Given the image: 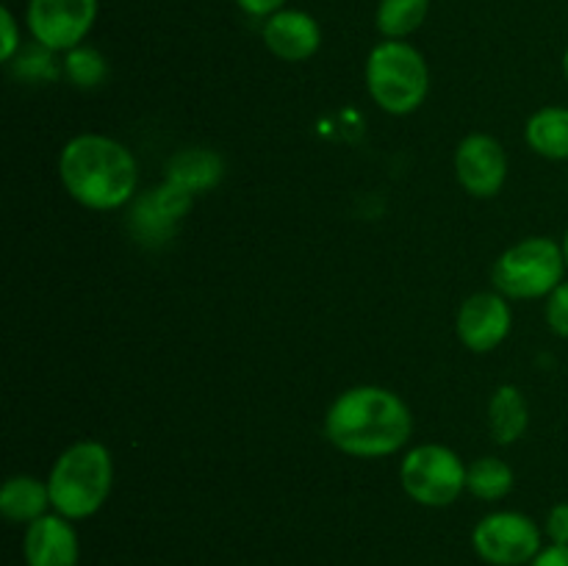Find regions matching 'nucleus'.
Wrapping results in <instances>:
<instances>
[{
  "instance_id": "nucleus-1",
  "label": "nucleus",
  "mask_w": 568,
  "mask_h": 566,
  "mask_svg": "<svg viewBox=\"0 0 568 566\" xmlns=\"http://www.w3.org/2000/svg\"><path fill=\"white\" fill-rule=\"evenodd\" d=\"M414 433V416L397 392L353 386L338 394L325 414V438L353 458H386L399 453Z\"/></svg>"
},
{
  "instance_id": "nucleus-2",
  "label": "nucleus",
  "mask_w": 568,
  "mask_h": 566,
  "mask_svg": "<svg viewBox=\"0 0 568 566\" xmlns=\"http://www.w3.org/2000/svg\"><path fill=\"white\" fill-rule=\"evenodd\" d=\"M59 178L75 203L92 211H114L133 200L139 166L131 150L103 133L72 137L59 153Z\"/></svg>"
},
{
  "instance_id": "nucleus-3",
  "label": "nucleus",
  "mask_w": 568,
  "mask_h": 566,
  "mask_svg": "<svg viewBox=\"0 0 568 566\" xmlns=\"http://www.w3.org/2000/svg\"><path fill=\"white\" fill-rule=\"evenodd\" d=\"M114 486V458L103 442L81 438L55 458L48 475L50 503L55 514L67 519H89L111 497Z\"/></svg>"
},
{
  "instance_id": "nucleus-4",
  "label": "nucleus",
  "mask_w": 568,
  "mask_h": 566,
  "mask_svg": "<svg viewBox=\"0 0 568 566\" xmlns=\"http://www.w3.org/2000/svg\"><path fill=\"white\" fill-rule=\"evenodd\" d=\"M366 92L386 114L408 117L419 111L430 92L425 55L405 39H383L366 59Z\"/></svg>"
},
{
  "instance_id": "nucleus-5",
  "label": "nucleus",
  "mask_w": 568,
  "mask_h": 566,
  "mask_svg": "<svg viewBox=\"0 0 568 566\" xmlns=\"http://www.w3.org/2000/svg\"><path fill=\"white\" fill-rule=\"evenodd\" d=\"M566 270L564 244L549 236H527L494 261L491 281L508 300H538L566 281Z\"/></svg>"
},
{
  "instance_id": "nucleus-6",
  "label": "nucleus",
  "mask_w": 568,
  "mask_h": 566,
  "mask_svg": "<svg viewBox=\"0 0 568 566\" xmlns=\"http://www.w3.org/2000/svg\"><path fill=\"white\" fill-rule=\"evenodd\" d=\"M466 469L455 449L444 444H419L399 461V483L414 503L447 508L466 492Z\"/></svg>"
},
{
  "instance_id": "nucleus-7",
  "label": "nucleus",
  "mask_w": 568,
  "mask_h": 566,
  "mask_svg": "<svg viewBox=\"0 0 568 566\" xmlns=\"http://www.w3.org/2000/svg\"><path fill=\"white\" fill-rule=\"evenodd\" d=\"M475 553L491 566H525L541 553V527L519 511H494L471 533Z\"/></svg>"
},
{
  "instance_id": "nucleus-8",
  "label": "nucleus",
  "mask_w": 568,
  "mask_h": 566,
  "mask_svg": "<svg viewBox=\"0 0 568 566\" xmlns=\"http://www.w3.org/2000/svg\"><path fill=\"white\" fill-rule=\"evenodd\" d=\"M100 0H28L26 26L48 53H70L83 44L98 20Z\"/></svg>"
},
{
  "instance_id": "nucleus-9",
  "label": "nucleus",
  "mask_w": 568,
  "mask_h": 566,
  "mask_svg": "<svg viewBox=\"0 0 568 566\" xmlns=\"http://www.w3.org/2000/svg\"><path fill=\"white\" fill-rule=\"evenodd\" d=\"M510 325H514V311L505 294L477 292L460 303L458 316H455V333L460 344L471 353H491L508 338Z\"/></svg>"
},
{
  "instance_id": "nucleus-10",
  "label": "nucleus",
  "mask_w": 568,
  "mask_h": 566,
  "mask_svg": "<svg viewBox=\"0 0 568 566\" xmlns=\"http://www.w3.org/2000/svg\"><path fill=\"white\" fill-rule=\"evenodd\" d=\"M455 175L471 198H497L508 181V153L488 133H469L455 150Z\"/></svg>"
},
{
  "instance_id": "nucleus-11",
  "label": "nucleus",
  "mask_w": 568,
  "mask_h": 566,
  "mask_svg": "<svg viewBox=\"0 0 568 566\" xmlns=\"http://www.w3.org/2000/svg\"><path fill=\"white\" fill-rule=\"evenodd\" d=\"M22 555L28 566H78L81 544L72 519L61 514H44L26 527Z\"/></svg>"
},
{
  "instance_id": "nucleus-12",
  "label": "nucleus",
  "mask_w": 568,
  "mask_h": 566,
  "mask_svg": "<svg viewBox=\"0 0 568 566\" xmlns=\"http://www.w3.org/2000/svg\"><path fill=\"white\" fill-rule=\"evenodd\" d=\"M266 50L281 61H308L322 48V28L308 11L303 9H281L264 20Z\"/></svg>"
},
{
  "instance_id": "nucleus-13",
  "label": "nucleus",
  "mask_w": 568,
  "mask_h": 566,
  "mask_svg": "<svg viewBox=\"0 0 568 566\" xmlns=\"http://www.w3.org/2000/svg\"><path fill=\"white\" fill-rule=\"evenodd\" d=\"M53 503H50L48 481H39L33 475H11L3 483L0 492V514L14 525H31L39 516L50 514Z\"/></svg>"
},
{
  "instance_id": "nucleus-14",
  "label": "nucleus",
  "mask_w": 568,
  "mask_h": 566,
  "mask_svg": "<svg viewBox=\"0 0 568 566\" xmlns=\"http://www.w3.org/2000/svg\"><path fill=\"white\" fill-rule=\"evenodd\" d=\"M530 425V405L514 383H503L488 400V431L497 444H516Z\"/></svg>"
},
{
  "instance_id": "nucleus-15",
  "label": "nucleus",
  "mask_w": 568,
  "mask_h": 566,
  "mask_svg": "<svg viewBox=\"0 0 568 566\" xmlns=\"http://www.w3.org/2000/svg\"><path fill=\"white\" fill-rule=\"evenodd\" d=\"M525 142L532 153L549 161H568V109L544 105L527 120Z\"/></svg>"
},
{
  "instance_id": "nucleus-16",
  "label": "nucleus",
  "mask_w": 568,
  "mask_h": 566,
  "mask_svg": "<svg viewBox=\"0 0 568 566\" xmlns=\"http://www.w3.org/2000/svg\"><path fill=\"white\" fill-rule=\"evenodd\" d=\"M510 488H514V469L497 455H483L466 469V492L475 494L477 499L497 503L508 497Z\"/></svg>"
},
{
  "instance_id": "nucleus-17",
  "label": "nucleus",
  "mask_w": 568,
  "mask_h": 566,
  "mask_svg": "<svg viewBox=\"0 0 568 566\" xmlns=\"http://www.w3.org/2000/svg\"><path fill=\"white\" fill-rule=\"evenodd\" d=\"M430 0H381L375 11L377 31L386 39H405L422 28Z\"/></svg>"
},
{
  "instance_id": "nucleus-18",
  "label": "nucleus",
  "mask_w": 568,
  "mask_h": 566,
  "mask_svg": "<svg viewBox=\"0 0 568 566\" xmlns=\"http://www.w3.org/2000/svg\"><path fill=\"white\" fill-rule=\"evenodd\" d=\"M222 175V164L214 153L205 150H186V153L175 155L170 164V181L181 183L189 192L211 186L216 178Z\"/></svg>"
},
{
  "instance_id": "nucleus-19",
  "label": "nucleus",
  "mask_w": 568,
  "mask_h": 566,
  "mask_svg": "<svg viewBox=\"0 0 568 566\" xmlns=\"http://www.w3.org/2000/svg\"><path fill=\"white\" fill-rule=\"evenodd\" d=\"M64 72L75 87L94 89L105 81V75H109V64H105L100 50L78 44V48H72L70 53L64 55Z\"/></svg>"
},
{
  "instance_id": "nucleus-20",
  "label": "nucleus",
  "mask_w": 568,
  "mask_h": 566,
  "mask_svg": "<svg viewBox=\"0 0 568 566\" xmlns=\"http://www.w3.org/2000/svg\"><path fill=\"white\" fill-rule=\"evenodd\" d=\"M544 316H547V325L555 336L568 338V281L560 283V286L549 294Z\"/></svg>"
},
{
  "instance_id": "nucleus-21",
  "label": "nucleus",
  "mask_w": 568,
  "mask_h": 566,
  "mask_svg": "<svg viewBox=\"0 0 568 566\" xmlns=\"http://www.w3.org/2000/svg\"><path fill=\"white\" fill-rule=\"evenodd\" d=\"M0 37H3L0 39V61H11L20 50V26L9 6L0 9Z\"/></svg>"
},
{
  "instance_id": "nucleus-22",
  "label": "nucleus",
  "mask_w": 568,
  "mask_h": 566,
  "mask_svg": "<svg viewBox=\"0 0 568 566\" xmlns=\"http://www.w3.org/2000/svg\"><path fill=\"white\" fill-rule=\"evenodd\" d=\"M547 536L552 544H564L568 547V503H558L547 514Z\"/></svg>"
},
{
  "instance_id": "nucleus-23",
  "label": "nucleus",
  "mask_w": 568,
  "mask_h": 566,
  "mask_svg": "<svg viewBox=\"0 0 568 566\" xmlns=\"http://www.w3.org/2000/svg\"><path fill=\"white\" fill-rule=\"evenodd\" d=\"M286 3L288 0H236V6L244 11V14L264 17V20L275 14V11L286 9Z\"/></svg>"
},
{
  "instance_id": "nucleus-24",
  "label": "nucleus",
  "mask_w": 568,
  "mask_h": 566,
  "mask_svg": "<svg viewBox=\"0 0 568 566\" xmlns=\"http://www.w3.org/2000/svg\"><path fill=\"white\" fill-rule=\"evenodd\" d=\"M530 566H568V547L564 544H549L532 558Z\"/></svg>"
},
{
  "instance_id": "nucleus-25",
  "label": "nucleus",
  "mask_w": 568,
  "mask_h": 566,
  "mask_svg": "<svg viewBox=\"0 0 568 566\" xmlns=\"http://www.w3.org/2000/svg\"><path fill=\"white\" fill-rule=\"evenodd\" d=\"M560 244H564V255H566V266H568V228H566V236H564V242H560Z\"/></svg>"
},
{
  "instance_id": "nucleus-26",
  "label": "nucleus",
  "mask_w": 568,
  "mask_h": 566,
  "mask_svg": "<svg viewBox=\"0 0 568 566\" xmlns=\"http://www.w3.org/2000/svg\"><path fill=\"white\" fill-rule=\"evenodd\" d=\"M564 75H566V81H568V48H566V53H564Z\"/></svg>"
}]
</instances>
